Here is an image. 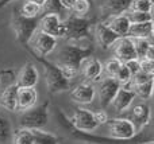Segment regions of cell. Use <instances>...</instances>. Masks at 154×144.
<instances>
[{
    "mask_svg": "<svg viewBox=\"0 0 154 144\" xmlns=\"http://www.w3.org/2000/svg\"><path fill=\"white\" fill-rule=\"evenodd\" d=\"M93 53H95V47L91 43L89 45H79L76 42H69L57 54L56 63L61 67L65 77L72 81L80 73L82 62L87 58L92 57Z\"/></svg>",
    "mask_w": 154,
    "mask_h": 144,
    "instance_id": "1",
    "label": "cell"
},
{
    "mask_svg": "<svg viewBox=\"0 0 154 144\" xmlns=\"http://www.w3.org/2000/svg\"><path fill=\"white\" fill-rule=\"evenodd\" d=\"M32 57L39 62L43 69V74H45V81H46V86H48L49 93L57 94V93H62V92L69 90L70 86H72V81L65 77L61 67L56 62L48 61L46 58L38 57L35 54H32Z\"/></svg>",
    "mask_w": 154,
    "mask_h": 144,
    "instance_id": "2",
    "label": "cell"
},
{
    "mask_svg": "<svg viewBox=\"0 0 154 144\" xmlns=\"http://www.w3.org/2000/svg\"><path fill=\"white\" fill-rule=\"evenodd\" d=\"M39 18H27L20 12V10L15 8L11 15V28L15 34V39L22 46L27 47L32 35L38 30Z\"/></svg>",
    "mask_w": 154,
    "mask_h": 144,
    "instance_id": "3",
    "label": "cell"
},
{
    "mask_svg": "<svg viewBox=\"0 0 154 144\" xmlns=\"http://www.w3.org/2000/svg\"><path fill=\"white\" fill-rule=\"evenodd\" d=\"M64 22H65V26H66V35H65V38L69 42H81V40L91 38L92 27L96 23V19L73 13V15L68 16Z\"/></svg>",
    "mask_w": 154,
    "mask_h": 144,
    "instance_id": "4",
    "label": "cell"
},
{
    "mask_svg": "<svg viewBox=\"0 0 154 144\" xmlns=\"http://www.w3.org/2000/svg\"><path fill=\"white\" fill-rule=\"evenodd\" d=\"M49 108L50 102L46 101L41 105H35L29 110L20 112L18 125L27 129H42L49 123Z\"/></svg>",
    "mask_w": 154,
    "mask_h": 144,
    "instance_id": "5",
    "label": "cell"
},
{
    "mask_svg": "<svg viewBox=\"0 0 154 144\" xmlns=\"http://www.w3.org/2000/svg\"><path fill=\"white\" fill-rule=\"evenodd\" d=\"M58 115L62 119L61 123H64L68 128L76 129V131L80 132H93L99 127L97 121L95 120L93 112H91L89 109H85V108L75 109V112L70 117H66L61 112H58Z\"/></svg>",
    "mask_w": 154,
    "mask_h": 144,
    "instance_id": "6",
    "label": "cell"
},
{
    "mask_svg": "<svg viewBox=\"0 0 154 144\" xmlns=\"http://www.w3.org/2000/svg\"><path fill=\"white\" fill-rule=\"evenodd\" d=\"M56 46H57L56 37H53V35L48 34L45 31L37 30L35 34L32 35L27 48H29V51L31 54H35L38 57H43L45 58L56 48Z\"/></svg>",
    "mask_w": 154,
    "mask_h": 144,
    "instance_id": "7",
    "label": "cell"
},
{
    "mask_svg": "<svg viewBox=\"0 0 154 144\" xmlns=\"http://www.w3.org/2000/svg\"><path fill=\"white\" fill-rule=\"evenodd\" d=\"M107 127H108L109 137L116 139V140L133 139V137L138 134L137 125L127 117L111 119V120H108V123H107Z\"/></svg>",
    "mask_w": 154,
    "mask_h": 144,
    "instance_id": "8",
    "label": "cell"
},
{
    "mask_svg": "<svg viewBox=\"0 0 154 144\" xmlns=\"http://www.w3.org/2000/svg\"><path fill=\"white\" fill-rule=\"evenodd\" d=\"M120 88H122V84L112 77H107V78H103V80H99L95 89H96V93H97V97H99V102H100L101 107L107 108L108 105H111L112 100L115 98V96H116V93L119 92Z\"/></svg>",
    "mask_w": 154,
    "mask_h": 144,
    "instance_id": "9",
    "label": "cell"
},
{
    "mask_svg": "<svg viewBox=\"0 0 154 144\" xmlns=\"http://www.w3.org/2000/svg\"><path fill=\"white\" fill-rule=\"evenodd\" d=\"M38 30L45 31L48 34L58 38H65L66 35V26L65 22L60 19L58 13H43L39 16V23H38Z\"/></svg>",
    "mask_w": 154,
    "mask_h": 144,
    "instance_id": "10",
    "label": "cell"
},
{
    "mask_svg": "<svg viewBox=\"0 0 154 144\" xmlns=\"http://www.w3.org/2000/svg\"><path fill=\"white\" fill-rule=\"evenodd\" d=\"M93 32H95L96 42L99 43V46H100L103 50L111 48L112 46L115 45V42L120 38L106 22H99V23H96Z\"/></svg>",
    "mask_w": 154,
    "mask_h": 144,
    "instance_id": "11",
    "label": "cell"
},
{
    "mask_svg": "<svg viewBox=\"0 0 154 144\" xmlns=\"http://www.w3.org/2000/svg\"><path fill=\"white\" fill-rule=\"evenodd\" d=\"M114 50V55L115 58L120 59L122 62H127L130 59H135L137 57V51L134 47V42L133 38L130 37H122L115 42V45L112 46Z\"/></svg>",
    "mask_w": 154,
    "mask_h": 144,
    "instance_id": "12",
    "label": "cell"
},
{
    "mask_svg": "<svg viewBox=\"0 0 154 144\" xmlns=\"http://www.w3.org/2000/svg\"><path fill=\"white\" fill-rule=\"evenodd\" d=\"M134 124L137 125V128L143 129L145 127H147L152 121V108L147 102H141L137 104L135 107H133V109L130 110L128 117Z\"/></svg>",
    "mask_w": 154,
    "mask_h": 144,
    "instance_id": "13",
    "label": "cell"
},
{
    "mask_svg": "<svg viewBox=\"0 0 154 144\" xmlns=\"http://www.w3.org/2000/svg\"><path fill=\"white\" fill-rule=\"evenodd\" d=\"M137 97L135 92L127 85H122V88L119 89V92L116 93L115 98L112 100L111 107L115 109L116 113H123L130 108V105L133 104L134 98Z\"/></svg>",
    "mask_w": 154,
    "mask_h": 144,
    "instance_id": "14",
    "label": "cell"
},
{
    "mask_svg": "<svg viewBox=\"0 0 154 144\" xmlns=\"http://www.w3.org/2000/svg\"><path fill=\"white\" fill-rule=\"evenodd\" d=\"M95 94V85H92L91 82H81L77 86H75L73 90L70 92V98L80 105H88L93 101Z\"/></svg>",
    "mask_w": 154,
    "mask_h": 144,
    "instance_id": "15",
    "label": "cell"
},
{
    "mask_svg": "<svg viewBox=\"0 0 154 144\" xmlns=\"http://www.w3.org/2000/svg\"><path fill=\"white\" fill-rule=\"evenodd\" d=\"M39 80V73L37 70L32 62H26L18 73L16 77V85L18 86H30V88H35Z\"/></svg>",
    "mask_w": 154,
    "mask_h": 144,
    "instance_id": "16",
    "label": "cell"
},
{
    "mask_svg": "<svg viewBox=\"0 0 154 144\" xmlns=\"http://www.w3.org/2000/svg\"><path fill=\"white\" fill-rule=\"evenodd\" d=\"M38 101V92L35 88L30 86H19L18 90V112H24V110L31 109L37 105Z\"/></svg>",
    "mask_w": 154,
    "mask_h": 144,
    "instance_id": "17",
    "label": "cell"
},
{
    "mask_svg": "<svg viewBox=\"0 0 154 144\" xmlns=\"http://www.w3.org/2000/svg\"><path fill=\"white\" fill-rule=\"evenodd\" d=\"M133 0H101L100 10L101 13L107 18L109 16H116L126 13L130 8V4Z\"/></svg>",
    "mask_w": 154,
    "mask_h": 144,
    "instance_id": "18",
    "label": "cell"
},
{
    "mask_svg": "<svg viewBox=\"0 0 154 144\" xmlns=\"http://www.w3.org/2000/svg\"><path fill=\"white\" fill-rule=\"evenodd\" d=\"M103 65L99 61L97 58H93V57H89L87 58L81 65V69H80V73L84 77L85 81H99L101 73H103Z\"/></svg>",
    "mask_w": 154,
    "mask_h": 144,
    "instance_id": "19",
    "label": "cell"
},
{
    "mask_svg": "<svg viewBox=\"0 0 154 144\" xmlns=\"http://www.w3.org/2000/svg\"><path fill=\"white\" fill-rule=\"evenodd\" d=\"M18 90L19 86L16 84L3 89L0 93V107L10 112H16L18 110Z\"/></svg>",
    "mask_w": 154,
    "mask_h": 144,
    "instance_id": "20",
    "label": "cell"
},
{
    "mask_svg": "<svg viewBox=\"0 0 154 144\" xmlns=\"http://www.w3.org/2000/svg\"><path fill=\"white\" fill-rule=\"evenodd\" d=\"M107 24L119 35L120 38L122 37H127L128 35V30H130L131 22L130 19L127 18L126 13H122V15H116V16H109V18L104 19Z\"/></svg>",
    "mask_w": 154,
    "mask_h": 144,
    "instance_id": "21",
    "label": "cell"
},
{
    "mask_svg": "<svg viewBox=\"0 0 154 144\" xmlns=\"http://www.w3.org/2000/svg\"><path fill=\"white\" fill-rule=\"evenodd\" d=\"M154 30L153 20L142 22V23H131L128 35L130 38H147V35Z\"/></svg>",
    "mask_w": 154,
    "mask_h": 144,
    "instance_id": "22",
    "label": "cell"
},
{
    "mask_svg": "<svg viewBox=\"0 0 154 144\" xmlns=\"http://www.w3.org/2000/svg\"><path fill=\"white\" fill-rule=\"evenodd\" d=\"M127 86H130V88L135 92L137 96L141 97L142 100H149V98H152V96H153L154 77L143 84H138V85H130V84H127Z\"/></svg>",
    "mask_w": 154,
    "mask_h": 144,
    "instance_id": "23",
    "label": "cell"
},
{
    "mask_svg": "<svg viewBox=\"0 0 154 144\" xmlns=\"http://www.w3.org/2000/svg\"><path fill=\"white\" fill-rule=\"evenodd\" d=\"M34 144H60V137L42 129H32Z\"/></svg>",
    "mask_w": 154,
    "mask_h": 144,
    "instance_id": "24",
    "label": "cell"
},
{
    "mask_svg": "<svg viewBox=\"0 0 154 144\" xmlns=\"http://www.w3.org/2000/svg\"><path fill=\"white\" fill-rule=\"evenodd\" d=\"M12 144H34L32 129L20 128L19 127L12 134Z\"/></svg>",
    "mask_w": 154,
    "mask_h": 144,
    "instance_id": "25",
    "label": "cell"
},
{
    "mask_svg": "<svg viewBox=\"0 0 154 144\" xmlns=\"http://www.w3.org/2000/svg\"><path fill=\"white\" fill-rule=\"evenodd\" d=\"M19 10L27 18H39L42 15V7L32 1H29V0H26Z\"/></svg>",
    "mask_w": 154,
    "mask_h": 144,
    "instance_id": "26",
    "label": "cell"
},
{
    "mask_svg": "<svg viewBox=\"0 0 154 144\" xmlns=\"http://www.w3.org/2000/svg\"><path fill=\"white\" fill-rule=\"evenodd\" d=\"M16 74L12 69H0V88H7L10 85L16 84Z\"/></svg>",
    "mask_w": 154,
    "mask_h": 144,
    "instance_id": "27",
    "label": "cell"
},
{
    "mask_svg": "<svg viewBox=\"0 0 154 144\" xmlns=\"http://www.w3.org/2000/svg\"><path fill=\"white\" fill-rule=\"evenodd\" d=\"M12 127L7 117L0 115V143H5L12 137Z\"/></svg>",
    "mask_w": 154,
    "mask_h": 144,
    "instance_id": "28",
    "label": "cell"
},
{
    "mask_svg": "<svg viewBox=\"0 0 154 144\" xmlns=\"http://www.w3.org/2000/svg\"><path fill=\"white\" fill-rule=\"evenodd\" d=\"M133 42H134V47H135L138 59L146 58L147 50H149V47H150V43L147 42L146 38H133Z\"/></svg>",
    "mask_w": 154,
    "mask_h": 144,
    "instance_id": "29",
    "label": "cell"
},
{
    "mask_svg": "<svg viewBox=\"0 0 154 144\" xmlns=\"http://www.w3.org/2000/svg\"><path fill=\"white\" fill-rule=\"evenodd\" d=\"M152 5H153V0H133L128 11H135V12H150Z\"/></svg>",
    "mask_w": 154,
    "mask_h": 144,
    "instance_id": "30",
    "label": "cell"
},
{
    "mask_svg": "<svg viewBox=\"0 0 154 144\" xmlns=\"http://www.w3.org/2000/svg\"><path fill=\"white\" fill-rule=\"evenodd\" d=\"M64 11H65V8L62 7L60 0H48L42 8V15L43 13H58L60 15Z\"/></svg>",
    "mask_w": 154,
    "mask_h": 144,
    "instance_id": "31",
    "label": "cell"
},
{
    "mask_svg": "<svg viewBox=\"0 0 154 144\" xmlns=\"http://www.w3.org/2000/svg\"><path fill=\"white\" fill-rule=\"evenodd\" d=\"M122 63H123V62L120 61V59H118V58L108 59V61L106 62V65H104V72L107 73V75H108V77L115 78V75H116L118 70L120 69Z\"/></svg>",
    "mask_w": 154,
    "mask_h": 144,
    "instance_id": "32",
    "label": "cell"
},
{
    "mask_svg": "<svg viewBox=\"0 0 154 144\" xmlns=\"http://www.w3.org/2000/svg\"><path fill=\"white\" fill-rule=\"evenodd\" d=\"M131 78H133V74H131V72L128 70V67L126 66V63L123 62L120 69L118 70L116 75H115V80H118L122 85H127V84H130Z\"/></svg>",
    "mask_w": 154,
    "mask_h": 144,
    "instance_id": "33",
    "label": "cell"
},
{
    "mask_svg": "<svg viewBox=\"0 0 154 144\" xmlns=\"http://www.w3.org/2000/svg\"><path fill=\"white\" fill-rule=\"evenodd\" d=\"M126 15H127V18L130 19L131 23H142V22L153 20L150 12H135V11H127Z\"/></svg>",
    "mask_w": 154,
    "mask_h": 144,
    "instance_id": "34",
    "label": "cell"
},
{
    "mask_svg": "<svg viewBox=\"0 0 154 144\" xmlns=\"http://www.w3.org/2000/svg\"><path fill=\"white\" fill-rule=\"evenodd\" d=\"M91 10V1L89 0H76L75 7H73V12L76 15L80 16H85Z\"/></svg>",
    "mask_w": 154,
    "mask_h": 144,
    "instance_id": "35",
    "label": "cell"
},
{
    "mask_svg": "<svg viewBox=\"0 0 154 144\" xmlns=\"http://www.w3.org/2000/svg\"><path fill=\"white\" fill-rule=\"evenodd\" d=\"M141 67L145 73L154 77V59H147V58L141 59Z\"/></svg>",
    "mask_w": 154,
    "mask_h": 144,
    "instance_id": "36",
    "label": "cell"
},
{
    "mask_svg": "<svg viewBox=\"0 0 154 144\" xmlns=\"http://www.w3.org/2000/svg\"><path fill=\"white\" fill-rule=\"evenodd\" d=\"M126 63V66L128 67V70L131 72V74H137L138 72H141L142 70V67H141V59H138V58H135V59H130V61H127V62H125Z\"/></svg>",
    "mask_w": 154,
    "mask_h": 144,
    "instance_id": "37",
    "label": "cell"
},
{
    "mask_svg": "<svg viewBox=\"0 0 154 144\" xmlns=\"http://www.w3.org/2000/svg\"><path fill=\"white\" fill-rule=\"evenodd\" d=\"M93 116H95V120L97 121L99 125H103V124H107L109 120L108 115H107L106 110H96L93 112Z\"/></svg>",
    "mask_w": 154,
    "mask_h": 144,
    "instance_id": "38",
    "label": "cell"
},
{
    "mask_svg": "<svg viewBox=\"0 0 154 144\" xmlns=\"http://www.w3.org/2000/svg\"><path fill=\"white\" fill-rule=\"evenodd\" d=\"M62 4V7L65 8V11H72L73 7H75L76 0H60Z\"/></svg>",
    "mask_w": 154,
    "mask_h": 144,
    "instance_id": "39",
    "label": "cell"
},
{
    "mask_svg": "<svg viewBox=\"0 0 154 144\" xmlns=\"http://www.w3.org/2000/svg\"><path fill=\"white\" fill-rule=\"evenodd\" d=\"M146 58L147 59H154V46H150L149 47L147 54H146Z\"/></svg>",
    "mask_w": 154,
    "mask_h": 144,
    "instance_id": "40",
    "label": "cell"
},
{
    "mask_svg": "<svg viewBox=\"0 0 154 144\" xmlns=\"http://www.w3.org/2000/svg\"><path fill=\"white\" fill-rule=\"evenodd\" d=\"M146 39H147V42L150 43V46H154V30H153L152 32H150L149 35H147Z\"/></svg>",
    "mask_w": 154,
    "mask_h": 144,
    "instance_id": "41",
    "label": "cell"
},
{
    "mask_svg": "<svg viewBox=\"0 0 154 144\" xmlns=\"http://www.w3.org/2000/svg\"><path fill=\"white\" fill-rule=\"evenodd\" d=\"M29 1H32V3H35V4L41 5V7L43 8V5L46 4V1H48V0H29Z\"/></svg>",
    "mask_w": 154,
    "mask_h": 144,
    "instance_id": "42",
    "label": "cell"
},
{
    "mask_svg": "<svg viewBox=\"0 0 154 144\" xmlns=\"http://www.w3.org/2000/svg\"><path fill=\"white\" fill-rule=\"evenodd\" d=\"M12 1H16V0H0V8L5 7L7 4H10V3H12Z\"/></svg>",
    "mask_w": 154,
    "mask_h": 144,
    "instance_id": "43",
    "label": "cell"
},
{
    "mask_svg": "<svg viewBox=\"0 0 154 144\" xmlns=\"http://www.w3.org/2000/svg\"><path fill=\"white\" fill-rule=\"evenodd\" d=\"M150 15H152V19H153V22H154V1H153L152 8H150Z\"/></svg>",
    "mask_w": 154,
    "mask_h": 144,
    "instance_id": "44",
    "label": "cell"
},
{
    "mask_svg": "<svg viewBox=\"0 0 154 144\" xmlns=\"http://www.w3.org/2000/svg\"><path fill=\"white\" fill-rule=\"evenodd\" d=\"M152 100L154 101V89H153V96H152Z\"/></svg>",
    "mask_w": 154,
    "mask_h": 144,
    "instance_id": "45",
    "label": "cell"
},
{
    "mask_svg": "<svg viewBox=\"0 0 154 144\" xmlns=\"http://www.w3.org/2000/svg\"><path fill=\"white\" fill-rule=\"evenodd\" d=\"M153 27H154V22H153Z\"/></svg>",
    "mask_w": 154,
    "mask_h": 144,
    "instance_id": "46",
    "label": "cell"
},
{
    "mask_svg": "<svg viewBox=\"0 0 154 144\" xmlns=\"http://www.w3.org/2000/svg\"><path fill=\"white\" fill-rule=\"evenodd\" d=\"M89 1H92V0H89Z\"/></svg>",
    "mask_w": 154,
    "mask_h": 144,
    "instance_id": "47",
    "label": "cell"
},
{
    "mask_svg": "<svg viewBox=\"0 0 154 144\" xmlns=\"http://www.w3.org/2000/svg\"><path fill=\"white\" fill-rule=\"evenodd\" d=\"M153 1H154V0H153Z\"/></svg>",
    "mask_w": 154,
    "mask_h": 144,
    "instance_id": "48",
    "label": "cell"
}]
</instances>
